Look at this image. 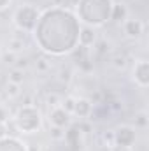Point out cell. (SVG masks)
I'll return each instance as SVG.
<instances>
[{"mask_svg": "<svg viewBox=\"0 0 149 151\" xmlns=\"http://www.w3.org/2000/svg\"><path fill=\"white\" fill-rule=\"evenodd\" d=\"M81 21L67 7H51L40 12L35 30L32 32L39 47L53 56L72 53L79 46Z\"/></svg>", "mask_w": 149, "mask_h": 151, "instance_id": "obj_1", "label": "cell"}, {"mask_svg": "<svg viewBox=\"0 0 149 151\" xmlns=\"http://www.w3.org/2000/svg\"><path fill=\"white\" fill-rule=\"evenodd\" d=\"M112 5V0H79L75 16L82 25L97 28L111 21Z\"/></svg>", "mask_w": 149, "mask_h": 151, "instance_id": "obj_2", "label": "cell"}, {"mask_svg": "<svg viewBox=\"0 0 149 151\" xmlns=\"http://www.w3.org/2000/svg\"><path fill=\"white\" fill-rule=\"evenodd\" d=\"M12 119H14L16 128L21 134H27V135L37 134L39 130L42 128V113H40V109H39L37 106H34V104L21 106L16 111Z\"/></svg>", "mask_w": 149, "mask_h": 151, "instance_id": "obj_3", "label": "cell"}, {"mask_svg": "<svg viewBox=\"0 0 149 151\" xmlns=\"http://www.w3.org/2000/svg\"><path fill=\"white\" fill-rule=\"evenodd\" d=\"M40 18V11L37 9V5L34 4H23L19 5L14 14H12V23L18 30L21 32H27V34H32L37 27V21Z\"/></svg>", "mask_w": 149, "mask_h": 151, "instance_id": "obj_4", "label": "cell"}, {"mask_svg": "<svg viewBox=\"0 0 149 151\" xmlns=\"http://www.w3.org/2000/svg\"><path fill=\"white\" fill-rule=\"evenodd\" d=\"M137 141V128L133 125H119L112 132V142L116 146H125L132 148Z\"/></svg>", "mask_w": 149, "mask_h": 151, "instance_id": "obj_5", "label": "cell"}, {"mask_svg": "<svg viewBox=\"0 0 149 151\" xmlns=\"http://www.w3.org/2000/svg\"><path fill=\"white\" fill-rule=\"evenodd\" d=\"M132 79L139 88L149 86V62L148 60H137L132 69Z\"/></svg>", "mask_w": 149, "mask_h": 151, "instance_id": "obj_6", "label": "cell"}, {"mask_svg": "<svg viewBox=\"0 0 149 151\" xmlns=\"http://www.w3.org/2000/svg\"><path fill=\"white\" fill-rule=\"evenodd\" d=\"M72 114L67 113L62 106H56V107H51V111L47 114V121L51 127H58V128H69L70 127V118Z\"/></svg>", "mask_w": 149, "mask_h": 151, "instance_id": "obj_7", "label": "cell"}, {"mask_svg": "<svg viewBox=\"0 0 149 151\" xmlns=\"http://www.w3.org/2000/svg\"><path fill=\"white\" fill-rule=\"evenodd\" d=\"M121 28H123V34L128 39H140L144 34V23L139 19V18H126L123 23H121Z\"/></svg>", "mask_w": 149, "mask_h": 151, "instance_id": "obj_8", "label": "cell"}, {"mask_svg": "<svg viewBox=\"0 0 149 151\" xmlns=\"http://www.w3.org/2000/svg\"><path fill=\"white\" fill-rule=\"evenodd\" d=\"M81 135H82V132H81V127H79V125L69 127V128L65 130L63 141L67 142V146H69L70 151H79L81 150Z\"/></svg>", "mask_w": 149, "mask_h": 151, "instance_id": "obj_9", "label": "cell"}, {"mask_svg": "<svg viewBox=\"0 0 149 151\" xmlns=\"http://www.w3.org/2000/svg\"><path fill=\"white\" fill-rule=\"evenodd\" d=\"M74 116L84 119V118H90L93 114V102L90 99H84V97H79L75 99V104H74V111H72Z\"/></svg>", "mask_w": 149, "mask_h": 151, "instance_id": "obj_10", "label": "cell"}, {"mask_svg": "<svg viewBox=\"0 0 149 151\" xmlns=\"http://www.w3.org/2000/svg\"><path fill=\"white\" fill-rule=\"evenodd\" d=\"M0 151H28L27 144L23 141H19L18 137H2L0 139Z\"/></svg>", "mask_w": 149, "mask_h": 151, "instance_id": "obj_11", "label": "cell"}, {"mask_svg": "<svg viewBox=\"0 0 149 151\" xmlns=\"http://www.w3.org/2000/svg\"><path fill=\"white\" fill-rule=\"evenodd\" d=\"M95 44H97V32H95V28L82 25L81 27V32H79V46L91 47Z\"/></svg>", "mask_w": 149, "mask_h": 151, "instance_id": "obj_12", "label": "cell"}, {"mask_svg": "<svg viewBox=\"0 0 149 151\" xmlns=\"http://www.w3.org/2000/svg\"><path fill=\"white\" fill-rule=\"evenodd\" d=\"M128 18V7L125 4H114L112 5V12H111V19L116 23H123Z\"/></svg>", "mask_w": 149, "mask_h": 151, "instance_id": "obj_13", "label": "cell"}, {"mask_svg": "<svg viewBox=\"0 0 149 151\" xmlns=\"http://www.w3.org/2000/svg\"><path fill=\"white\" fill-rule=\"evenodd\" d=\"M23 81H25V74H23V70H19V69H12L11 72H9V81L7 83H14V84H23Z\"/></svg>", "mask_w": 149, "mask_h": 151, "instance_id": "obj_14", "label": "cell"}, {"mask_svg": "<svg viewBox=\"0 0 149 151\" xmlns=\"http://www.w3.org/2000/svg\"><path fill=\"white\" fill-rule=\"evenodd\" d=\"M148 121H149L148 113L142 111V113L135 114V123H133V127H135V128H142V130H146V128H148Z\"/></svg>", "mask_w": 149, "mask_h": 151, "instance_id": "obj_15", "label": "cell"}, {"mask_svg": "<svg viewBox=\"0 0 149 151\" xmlns=\"http://www.w3.org/2000/svg\"><path fill=\"white\" fill-rule=\"evenodd\" d=\"M23 47H25V42H23V40H19V39H12V40L9 42V47H7V49H9L11 53L16 55V53H19Z\"/></svg>", "mask_w": 149, "mask_h": 151, "instance_id": "obj_16", "label": "cell"}, {"mask_svg": "<svg viewBox=\"0 0 149 151\" xmlns=\"http://www.w3.org/2000/svg\"><path fill=\"white\" fill-rule=\"evenodd\" d=\"M49 135H51V139H54V141H63V137H65V128L51 127V128H49Z\"/></svg>", "mask_w": 149, "mask_h": 151, "instance_id": "obj_17", "label": "cell"}, {"mask_svg": "<svg viewBox=\"0 0 149 151\" xmlns=\"http://www.w3.org/2000/svg\"><path fill=\"white\" fill-rule=\"evenodd\" d=\"M74 104H75V97H65V99L60 102V106L70 114H72V111H74Z\"/></svg>", "mask_w": 149, "mask_h": 151, "instance_id": "obj_18", "label": "cell"}, {"mask_svg": "<svg viewBox=\"0 0 149 151\" xmlns=\"http://www.w3.org/2000/svg\"><path fill=\"white\" fill-rule=\"evenodd\" d=\"M112 65H114L117 70H121V69L126 67V58H125L123 55H116V56L112 58Z\"/></svg>", "mask_w": 149, "mask_h": 151, "instance_id": "obj_19", "label": "cell"}, {"mask_svg": "<svg viewBox=\"0 0 149 151\" xmlns=\"http://www.w3.org/2000/svg\"><path fill=\"white\" fill-rule=\"evenodd\" d=\"M46 102H47V106H51V107H56V106H60L62 99H60L56 93H49V95L46 97Z\"/></svg>", "mask_w": 149, "mask_h": 151, "instance_id": "obj_20", "label": "cell"}, {"mask_svg": "<svg viewBox=\"0 0 149 151\" xmlns=\"http://www.w3.org/2000/svg\"><path fill=\"white\" fill-rule=\"evenodd\" d=\"M7 95H9V97H16V95H19V84L7 83Z\"/></svg>", "mask_w": 149, "mask_h": 151, "instance_id": "obj_21", "label": "cell"}, {"mask_svg": "<svg viewBox=\"0 0 149 151\" xmlns=\"http://www.w3.org/2000/svg\"><path fill=\"white\" fill-rule=\"evenodd\" d=\"M109 151H132V148H125V146H116V144H112V146H109Z\"/></svg>", "mask_w": 149, "mask_h": 151, "instance_id": "obj_22", "label": "cell"}, {"mask_svg": "<svg viewBox=\"0 0 149 151\" xmlns=\"http://www.w3.org/2000/svg\"><path fill=\"white\" fill-rule=\"evenodd\" d=\"M27 62H28V60H25V58H23V60H18V63H16V67H14V69H19V70H23V69L28 65Z\"/></svg>", "mask_w": 149, "mask_h": 151, "instance_id": "obj_23", "label": "cell"}, {"mask_svg": "<svg viewBox=\"0 0 149 151\" xmlns=\"http://www.w3.org/2000/svg\"><path fill=\"white\" fill-rule=\"evenodd\" d=\"M5 135H7V125L4 121H0V139L5 137Z\"/></svg>", "mask_w": 149, "mask_h": 151, "instance_id": "obj_24", "label": "cell"}, {"mask_svg": "<svg viewBox=\"0 0 149 151\" xmlns=\"http://www.w3.org/2000/svg\"><path fill=\"white\" fill-rule=\"evenodd\" d=\"M14 58H16V55H14V53H11V51L5 55V60H7V63H14Z\"/></svg>", "mask_w": 149, "mask_h": 151, "instance_id": "obj_25", "label": "cell"}, {"mask_svg": "<svg viewBox=\"0 0 149 151\" xmlns=\"http://www.w3.org/2000/svg\"><path fill=\"white\" fill-rule=\"evenodd\" d=\"M11 5V0H0V11H4V9H7Z\"/></svg>", "mask_w": 149, "mask_h": 151, "instance_id": "obj_26", "label": "cell"}, {"mask_svg": "<svg viewBox=\"0 0 149 151\" xmlns=\"http://www.w3.org/2000/svg\"><path fill=\"white\" fill-rule=\"evenodd\" d=\"M28 151H40V146L39 144H27Z\"/></svg>", "mask_w": 149, "mask_h": 151, "instance_id": "obj_27", "label": "cell"}]
</instances>
